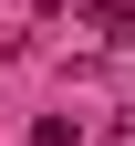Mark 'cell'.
<instances>
[{
    "label": "cell",
    "mask_w": 135,
    "mask_h": 146,
    "mask_svg": "<svg viewBox=\"0 0 135 146\" xmlns=\"http://www.w3.org/2000/svg\"><path fill=\"white\" fill-rule=\"evenodd\" d=\"M94 31H114V42H135V0H94Z\"/></svg>",
    "instance_id": "cell-1"
}]
</instances>
